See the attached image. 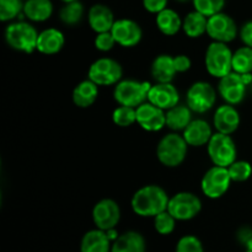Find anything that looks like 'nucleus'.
Segmentation results:
<instances>
[{"label": "nucleus", "instance_id": "obj_4", "mask_svg": "<svg viewBox=\"0 0 252 252\" xmlns=\"http://www.w3.org/2000/svg\"><path fill=\"white\" fill-rule=\"evenodd\" d=\"M233 53L228 43L212 42L206 49L204 65L211 76L220 79L233 71Z\"/></svg>", "mask_w": 252, "mask_h": 252}, {"label": "nucleus", "instance_id": "obj_20", "mask_svg": "<svg viewBox=\"0 0 252 252\" xmlns=\"http://www.w3.org/2000/svg\"><path fill=\"white\" fill-rule=\"evenodd\" d=\"M65 44V36L61 30L49 27L38 33L37 39V52L46 56H53L59 53Z\"/></svg>", "mask_w": 252, "mask_h": 252}, {"label": "nucleus", "instance_id": "obj_9", "mask_svg": "<svg viewBox=\"0 0 252 252\" xmlns=\"http://www.w3.org/2000/svg\"><path fill=\"white\" fill-rule=\"evenodd\" d=\"M231 182L228 167L213 165L202 176L201 191L207 198L218 199L229 191Z\"/></svg>", "mask_w": 252, "mask_h": 252}, {"label": "nucleus", "instance_id": "obj_40", "mask_svg": "<svg viewBox=\"0 0 252 252\" xmlns=\"http://www.w3.org/2000/svg\"><path fill=\"white\" fill-rule=\"evenodd\" d=\"M239 36H240V39L243 41L244 46L251 47L252 48V20L245 22L241 26V29L239 30Z\"/></svg>", "mask_w": 252, "mask_h": 252}, {"label": "nucleus", "instance_id": "obj_8", "mask_svg": "<svg viewBox=\"0 0 252 252\" xmlns=\"http://www.w3.org/2000/svg\"><path fill=\"white\" fill-rule=\"evenodd\" d=\"M167 211L175 217L177 221H189L201 213L202 201L192 192H177L170 197Z\"/></svg>", "mask_w": 252, "mask_h": 252}, {"label": "nucleus", "instance_id": "obj_15", "mask_svg": "<svg viewBox=\"0 0 252 252\" xmlns=\"http://www.w3.org/2000/svg\"><path fill=\"white\" fill-rule=\"evenodd\" d=\"M137 123L147 132H159L166 127V111L147 101L137 107Z\"/></svg>", "mask_w": 252, "mask_h": 252}, {"label": "nucleus", "instance_id": "obj_18", "mask_svg": "<svg viewBox=\"0 0 252 252\" xmlns=\"http://www.w3.org/2000/svg\"><path fill=\"white\" fill-rule=\"evenodd\" d=\"M213 134L214 133L212 130L211 125L202 118L192 120V122L182 132V135H184L189 147L193 148H199L208 144Z\"/></svg>", "mask_w": 252, "mask_h": 252}, {"label": "nucleus", "instance_id": "obj_31", "mask_svg": "<svg viewBox=\"0 0 252 252\" xmlns=\"http://www.w3.org/2000/svg\"><path fill=\"white\" fill-rule=\"evenodd\" d=\"M177 220L169 211H164L153 218L154 230L161 236H169L176 230Z\"/></svg>", "mask_w": 252, "mask_h": 252}, {"label": "nucleus", "instance_id": "obj_11", "mask_svg": "<svg viewBox=\"0 0 252 252\" xmlns=\"http://www.w3.org/2000/svg\"><path fill=\"white\" fill-rule=\"evenodd\" d=\"M217 102V90L207 81H196L189 88L186 94V105L193 113H206Z\"/></svg>", "mask_w": 252, "mask_h": 252}, {"label": "nucleus", "instance_id": "obj_38", "mask_svg": "<svg viewBox=\"0 0 252 252\" xmlns=\"http://www.w3.org/2000/svg\"><path fill=\"white\" fill-rule=\"evenodd\" d=\"M169 0H143V6L150 14H159L167 7Z\"/></svg>", "mask_w": 252, "mask_h": 252}, {"label": "nucleus", "instance_id": "obj_35", "mask_svg": "<svg viewBox=\"0 0 252 252\" xmlns=\"http://www.w3.org/2000/svg\"><path fill=\"white\" fill-rule=\"evenodd\" d=\"M175 252H206L201 239L192 234H186L177 240Z\"/></svg>", "mask_w": 252, "mask_h": 252}, {"label": "nucleus", "instance_id": "obj_10", "mask_svg": "<svg viewBox=\"0 0 252 252\" xmlns=\"http://www.w3.org/2000/svg\"><path fill=\"white\" fill-rule=\"evenodd\" d=\"M122 65L116 59L103 57L94 62L89 68L88 78L98 86H112L122 80Z\"/></svg>", "mask_w": 252, "mask_h": 252}, {"label": "nucleus", "instance_id": "obj_17", "mask_svg": "<svg viewBox=\"0 0 252 252\" xmlns=\"http://www.w3.org/2000/svg\"><path fill=\"white\" fill-rule=\"evenodd\" d=\"M240 123V113L234 105L224 103V105L219 106L214 112L213 127L216 128V132L231 135L238 130Z\"/></svg>", "mask_w": 252, "mask_h": 252}, {"label": "nucleus", "instance_id": "obj_26", "mask_svg": "<svg viewBox=\"0 0 252 252\" xmlns=\"http://www.w3.org/2000/svg\"><path fill=\"white\" fill-rule=\"evenodd\" d=\"M182 20L179 12L175 11L174 9L166 7L159 14H157L155 22L157 27L162 34L165 36H175L182 30Z\"/></svg>", "mask_w": 252, "mask_h": 252}, {"label": "nucleus", "instance_id": "obj_14", "mask_svg": "<svg viewBox=\"0 0 252 252\" xmlns=\"http://www.w3.org/2000/svg\"><path fill=\"white\" fill-rule=\"evenodd\" d=\"M117 44L125 48H132L138 46L143 38V30L137 21L132 19L116 20L112 30Z\"/></svg>", "mask_w": 252, "mask_h": 252}, {"label": "nucleus", "instance_id": "obj_24", "mask_svg": "<svg viewBox=\"0 0 252 252\" xmlns=\"http://www.w3.org/2000/svg\"><path fill=\"white\" fill-rule=\"evenodd\" d=\"M98 97V85L90 79L80 81L74 88L71 98L76 107L88 108L96 102Z\"/></svg>", "mask_w": 252, "mask_h": 252}, {"label": "nucleus", "instance_id": "obj_13", "mask_svg": "<svg viewBox=\"0 0 252 252\" xmlns=\"http://www.w3.org/2000/svg\"><path fill=\"white\" fill-rule=\"evenodd\" d=\"M207 34L214 42L229 43L238 37L239 29L235 20L225 12H218L208 17Z\"/></svg>", "mask_w": 252, "mask_h": 252}, {"label": "nucleus", "instance_id": "obj_25", "mask_svg": "<svg viewBox=\"0 0 252 252\" xmlns=\"http://www.w3.org/2000/svg\"><path fill=\"white\" fill-rule=\"evenodd\" d=\"M52 0H26L24 2V16L32 22H44L53 15Z\"/></svg>", "mask_w": 252, "mask_h": 252}, {"label": "nucleus", "instance_id": "obj_27", "mask_svg": "<svg viewBox=\"0 0 252 252\" xmlns=\"http://www.w3.org/2000/svg\"><path fill=\"white\" fill-rule=\"evenodd\" d=\"M191 108L187 105H176L166 111V127L172 132H184L187 126L192 122Z\"/></svg>", "mask_w": 252, "mask_h": 252}, {"label": "nucleus", "instance_id": "obj_33", "mask_svg": "<svg viewBox=\"0 0 252 252\" xmlns=\"http://www.w3.org/2000/svg\"><path fill=\"white\" fill-rule=\"evenodd\" d=\"M24 2L22 0H0V20L2 22H11L22 15Z\"/></svg>", "mask_w": 252, "mask_h": 252}, {"label": "nucleus", "instance_id": "obj_29", "mask_svg": "<svg viewBox=\"0 0 252 252\" xmlns=\"http://www.w3.org/2000/svg\"><path fill=\"white\" fill-rule=\"evenodd\" d=\"M84 14H85V9H84L83 2L79 0L64 2V5L59 10V20L65 26H76L81 22Z\"/></svg>", "mask_w": 252, "mask_h": 252}, {"label": "nucleus", "instance_id": "obj_30", "mask_svg": "<svg viewBox=\"0 0 252 252\" xmlns=\"http://www.w3.org/2000/svg\"><path fill=\"white\" fill-rule=\"evenodd\" d=\"M233 71L239 74H252V48L243 46L233 53Z\"/></svg>", "mask_w": 252, "mask_h": 252}, {"label": "nucleus", "instance_id": "obj_28", "mask_svg": "<svg viewBox=\"0 0 252 252\" xmlns=\"http://www.w3.org/2000/svg\"><path fill=\"white\" fill-rule=\"evenodd\" d=\"M207 25H208V17L193 10L182 20V31L189 38H199L207 33Z\"/></svg>", "mask_w": 252, "mask_h": 252}, {"label": "nucleus", "instance_id": "obj_41", "mask_svg": "<svg viewBox=\"0 0 252 252\" xmlns=\"http://www.w3.org/2000/svg\"><path fill=\"white\" fill-rule=\"evenodd\" d=\"M236 240L240 243V245L246 248V246L252 241V229L250 226H241V228L236 231Z\"/></svg>", "mask_w": 252, "mask_h": 252}, {"label": "nucleus", "instance_id": "obj_16", "mask_svg": "<svg viewBox=\"0 0 252 252\" xmlns=\"http://www.w3.org/2000/svg\"><path fill=\"white\" fill-rule=\"evenodd\" d=\"M148 101L161 110L167 111L179 105L180 94L172 83H155L148 94Z\"/></svg>", "mask_w": 252, "mask_h": 252}, {"label": "nucleus", "instance_id": "obj_44", "mask_svg": "<svg viewBox=\"0 0 252 252\" xmlns=\"http://www.w3.org/2000/svg\"><path fill=\"white\" fill-rule=\"evenodd\" d=\"M176 1H180V2H185V1H187V0H176Z\"/></svg>", "mask_w": 252, "mask_h": 252}, {"label": "nucleus", "instance_id": "obj_39", "mask_svg": "<svg viewBox=\"0 0 252 252\" xmlns=\"http://www.w3.org/2000/svg\"><path fill=\"white\" fill-rule=\"evenodd\" d=\"M174 63L177 74L186 73V71H189L192 66L191 58H189V56H186V54H177V56H175Z\"/></svg>", "mask_w": 252, "mask_h": 252}, {"label": "nucleus", "instance_id": "obj_21", "mask_svg": "<svg viewBox=\"0 0 252 252\" xmlns=\"http://www.w3.org/2000/svg\"><path fill=\"white\" fill-rule=\"evenodd\" d=\"M89 26L94 32H108L112 30L116 19L112 10L103 4H95L89 9L88 12Z\"/></svg>", "mask_w": 252, "mask_h": 252}, {"label": "nucleus", "instance_id": "obj_34", "mask_svg": "<svg viewBox=\"0 0 252 252\" xmlns=\"http://www.w3.org/2000/svg\"><path fill=\"white\" fill-rule=\"evenodd\" d=\"M228 170L231 181L238 182V184L248 181L252 175V165L246 160H235L228 167Z\"/></svg>", "mask_w": 252, "mask_h": 252}, {"label": "nucleus", "instance_id": "obj_37", "mask_svg": "<svg viewBox=\"0 0 252 252\" xmlns=\"http://www.w3.org/2000/svg\"><path fill=\"white\" fill-rule=\"evenodd\" d=\"M116 44H117V42H116L115 37H113L111 31L96 33L95 39H94V46H95V48L97 51L103 52V53L112 51Z\"/></svg>", "mask_w": 252, "mask_h": 252}, {"label": "nucleus", "instance_id": "obj_19", "mask_svg": "<svg viewBox=\"0 0 252 252\" xmlns=\"http://www.w3.org/2000/svg\"><path fill=\"white\" fill-rule=\"evenodd\" d=\"M147 239L137 230H127L120 233L112 243L111 252H147Z\"/></svg>", "mask_w": 252, "mask_h": 252}, {"label": "nucleus", "instance_id": "obj_32", "mask_svg": "<svg viewBox=\"0 0 252 252\" xmlns=\"http://www.w3.org/2000/svg\"><path fill=\"white\" fill-rule=\"evenodd\" d=\"M112 121L121 128H127L137 123V108L120 105L113 110Z\"/></svg>", "mask_w": 252, "mask_h": 252}, {"label": "nucleus", "instance_id": "obj_45", "mask_svg": "<svg viewBox=\"0 0 252 252\" xmlns=\"http://www.w3.org/2000/svg\"><path fill=\"white\" fill-rule=\"evenodd\" d=\"M251 86H252V85H251Z\"/></svg>", "mask_w": 252, "mask_h": 252}, {"label": "nucleus", "instance_id": "obj_12", "mask_svg": "<svg viewBox=\"0 0 252 252\" xmlns=\"http://www.w3.org/2000/svg\"><path fill=\"white\" fill-rule=\"evenodd\" d=\"M121 207L115 199L103 198L96 202L91 211V218L95 228L108 231L116 229L121 221Z\"/></svg>", "mask_w": 252, "mask_h": 252}, {"label": "nucleus", "instance_id": "obj_6", "mask_svg": "<svg viewBox=\"0 0 252 252\" xmlns=\"http://www.w3.org/2000/svg\"><path fill=\"white\" fill-rule=\"evenodd\" d=\"M252 85V74H239L231 71L219 79L218 94L225 103L239 105L244 101L249 86Z\"/></svg>", "mask_w": 252, "mask_h": 252}, {"label": "nucleus", "instance_id": "obj_3", "mask_svg": "<svg viewBox=\"0 0 252 252\" xmlns=\"http://www.w3.org/2000/svg\"><path fill=\"white\" fill-rule=\"evenodd\" d=\"M189 144L179 132L165 134L157 145V158L166 167H177L186 160Z\"/></svg>", "mask_w": 252, "mask_h": 252}, {"label": "nucleus", "instance_id": "obj_36", "mask_svg": "<svg viewBox=\"0 0 252 252\" xmlns=\"http://www.w3.org/2000/svg\"><path fill=\"white\" fill-rule=\"evenodd\" d=\"M192 4L196 11L209 17L223 11L225 0H192Z\"/></svg>", "mask_w": 252, "mask_h": 252}, {"label": "nucleus", "instance_id": "obj_23", "mask_svg": "<svg viewBox=\"0 0 252 252\" xmlns=\"http://www.w3.org/2000/svg\"><path fill=\"white\" fill-rule=\"evenodd\" d=\"M150 74L157 83H172L177 74L174 57L169 54L158 56L150 66Z\"/></svg>", "mask_w": 252, "mask_h": 252}, {"label": "nucleus", "instance_id": "obj_22", "mask_svg": "<svg viewBox=\"0 0 252 252\" xmlns=\"http://www.w3.org/2000/svg\"><path fill=\"white\" fill-rule=\"evenodd\" d=\"M112 241L107 233L95 228L86 231L80 239L79 252H111Z\"/></svg>", "mask_w": 252, "mask_h": 252}, {"label": "nucleus", "instance_id": "obj_42", "mask_svg": "<svg viewBox=\"0 0 252 252\" xmlns=\"http://www.w3.org/2000/svg\"><path fill=\"white\" fill-rule=\"evenodd\" d=\"M245 252H252V241L245 248Z\"/></svg>", "mask_w": 252, "mask_h": 252}, {"label": "nucleus", "instance_id": "obj_7", "mask_svg": "<svg viewBox=\"0 0 252 252\" xmlns=\"http://www.w3.org/2000/svg\"><path fill=\"white\" fill-rule=\"evenodd\" d=\"M207 153L211 161L217 166L229 167L235 160H238V149L230 134L214 133L207 144Z\"/></svg>", "mask_w": 252, "mask_h": 252}, {"label": "nucleus", "instance_id": "obj_1", "mask_svg": "<svg viewBox=\"0 0 252 252\" xmlns=\"http://www.w3.org/2000/svg\"><path fill=\"white\" fill-rule=\"evenodd\" d=\"M169 194L158 185H147L134 192L130 199L133 213L142 218H154L161 212L166 211L169 204Z\"/></svg>", "mask_w": 252, "mask_h": 252}, {"label": "nucleus", "instance_id": "obj_2", "mask_svg": "<svg viewBox=\"0 0 252 252\" xmlns=\"http://www.w3.org/2000/svg\"><path fill=\"white\" fill-rule=\"evenodd\" d=\"M38 33L36 27L27 21L10 22L4 32V38L11 49L30 54L37 51Z\"/></svg>", "mask_w": 252, "mask_h": 252}, {"label": "nucleus", "instance_id": "obj_43", "mask_svg": "<svg viewBox=\"0 0 252 252\" xmlns=\"http://www.w3.org/2000/svg\"><path fill=\"white\" fill-rule=\"evenodd\" d=\"M63 2H70V1H75V0H61Z\"/></svg>", "mask_w": 252, "mask_h": 252}, {"label": "nucleus", "instance_id": "obj_5", "mask_svg": "<svg viewBox=\"0 0 252 252\" xmlns=\"http://www.w3.org/2000/svg\"><path fill=\"white\" fill-rule=\"evenodd\" d=\"M152 84L135 79H122L113 89V98L118 105L137 108L148 101Z\"/></svg>", "mask_w": 252, "mask_h": 252}]
</instances>
